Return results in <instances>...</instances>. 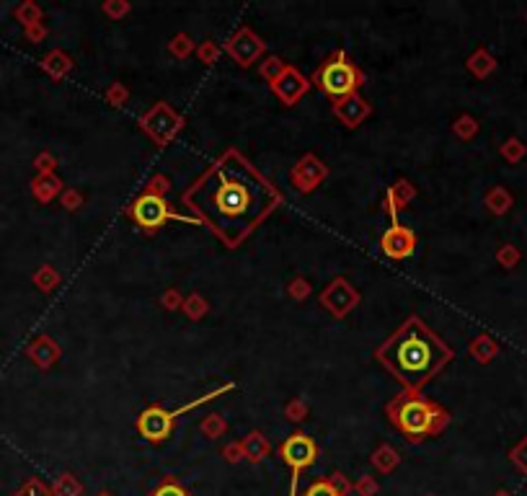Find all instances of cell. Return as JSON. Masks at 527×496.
Masks as SVG:
<instances>
[{
    "label": "cell",
    "instance_id": "7",
    "mask_svg": "<svg viewBox=\"0 0 527 496\" xmlns=\"http://www.w3.org/2000/svg\"><path fill=\"white\" fill-rule=\"evenodd\" d=\"M132 218L140 228L145 231H156V228H163L169 220L179 218L171 212V204L166 199H161L158 194H142L135 204H132Z\"/></svg>",
    "mask_w": 527,
    "mask_h": 496
},
{
    "label": "cell",
    "instance_id": "4",
    "mask_svg": "<svg viewBox=\"0 0 527 496\" xmlns=\"http://www.w3.org/2000/svg\"><path fill=\"white\" fill-rule=\"evenodd\" d=\"M316 83L321 93L331 96V98H346L351 96L354 91L359 88V83H362V75L359 70L346 60L344 52H336L331 60H326L316 73Z\"/></svg>",
    "mask_w": 527,
    "mask_h": 496
},
{
    "label": "cell",
    "instance_id": "2",
    "mask_svg": "<svg viewBox=\"0 0 527 496\" xmlns=\"http://www.w3.org/2000/svg\"><path fill=\"white\" fill-rule=\"evenodd\" d=\"M450 357L453 352L447 349L445 341L429 331L419 318H408L378 349V360L408 388H419L432 380L450 362Z\"/></svg>",
    "mask_w": 527,
    "mask_h": 496
},
{
    "label": "cell",
    "instance_id": "11",
    "mask_svg": "<svg viewBox=\"0 0 527 496\" xmlns=\"http://www.w3.org/2000/svg\"><path fill=\"white\" fill-rule=\"evenodd\" d=\"M246 447H249V457H251V460H259V457H264V455H266V450H269V447H266V442H261L256 435L251 437Z\"/></svg>",
    "mask_w": 527,
    "mask_h": 496
},
{
    "label": "cell",
    "instance_id": "10",
    "mask_svg": "<svg viewBox=\"0 0 527 496\" xmlns=\"http://www.w3.org/2000/svg\"><path fill=\"white\" fill-rule=\"evenodd\" d=\"M305 496H341V494H338L331 481H316L311 489L305 491Z\"/></svg>",
    "mask_w": 527,
    "mask_h": 496
},
{
    "label": "cell",
    "instance_id": "8",
    "mask_svg": "<svg viewBox=\"0 0 527 496\" xmlns=\"http://www.w3.org/2000/svg\"><path fill=\"white\" fill-rule=\"evenodd\" d=\"M383 251L388 253L391 258H406L413 253V246H416V238H413V233L403 225H393L388 228V233L383 236Z\"/></svg>",
    "mask_w": 527,
    "mask_h": 496
},
{
    "label": "cell",
    "instance_id": "12",
    "mask_svg": "<svg viewBox=\"0 0 527 496\" xmlns=\"http://www.w3.org/2000/svg\"><path fill=\"white\" fill-rule=\"evenodd\" d=\"M153 496H189L186 494V491L181 489V486H179V483H174V481H166L161 486V489L156 491V494Z\"/></svg>",
    "mask_w": 527,
    "mask_h": 496
},
{
    "label": "cell",
    "instance_id": "6",
    "mask_svg": "<svg viewBox=\"0 0 527 496\" xmlns=\"http://www.w3.org/2000/svg\"><path fill=\"white\" fill-rule=\"evenodd\" d=\"M279 455H282V460L292 468L290 496H295V491H298V478H300V473H303V468H308V465L316 462V455H318L316 442L298 432V435L287 437V440L279 445Z\"/></svg>",
    "mask_w": 527,
    "mask_h": 496
},
{
    "label": "cell",
    "instance_id": "9",
    "mask_svg": "<svg viewBox=\"0 0 527 496\" xmlns=\"http://www.w3.org/2000/svg\"><path fill=\"white\" fill-rule=\"evenodd\" d=\"M336 114L344 119L349 127H357V122L362 119L365 114H370V106H367L359 96H346V98H341V101L336 103Z\"/></svg>",
    "mask_w": 527,
    "mask_h": 496
},
{
    "label": "cell",
    "instance_id": "14",
    "mask_svg": "<svg viewBox=\"0 0 527 496\" xmlns=\"http://www.w3.org/2000/svg\"><path fill=\"white\" fill-rule=\"evenodd\" d=\"M104 496H109V494H104Z\"/></svg>",
    "mask_w": 527,
    "mask_h": 496
},
{
    "label": "cell",
    "instance_id": "3",
    "mask_svg": "<svg viewBox=\"0 0 527 496\" xmlns=\"http://www.w3.org/2000/svg\"><path fill=\"white\" fill-rule=\"evenodd\" d=\"M437 408L432 403H426L424 398L413 393L401 395L398 401L391 406V419L396 422V427L408 437H424L434 429L437 422Z\"/></svg>",
    "mask_w": 527,
    "mask_h": 496
},
{
    "label": "cell",
    "instance_id": "1",
    "mask_svg": "<svg viewBox=\"0 0 527 496\" xmlns=\"http://www.w3.org/2000/svg\"><path fill=\"white\" fill-rule=\"evenodd\" d=\"M282 202V194L236 148L225 150L184 194V204L225 246L236 248Z\"/></svg>",
    "mask_w": 527,
    "mask_h": 496
},
{
    "label": "cell",
    "instance_id": "13",
    "mask_svg": "<svg viewBox=\"0 0 527 496\" xmlns=\"http://www.w3.org/2000/svg\"><path fill=\"white\" fill-rule=\"evenodd\" d=\"M19 496H52V494H49V491L44 489L39 481H31L29 486H24V489H21Z\"/></svg>",
    "mask_w": 527,
    "mask_h": 496
},
{
    "label": "cell",
    "instance_id": "5",
    "mask_svg": "<svg viewBox=\"0 0 527 496\" xmlns=\"http://www.w3.org/2000/svg\"><path fill=\"white\" fill-rule=\"evenodd\" d=\"M210 398H212V395H210ZM202 401H207V398H202ZM202 401H191V403H186L184 408H176V411H166V408H158V406L145 408V411L140 414V419H137V432H140V435L145 437V440H150V442L166 440V437L171 435V429H174L176 416L186 414V411L196 408Z\"/></svg>",
    "mask_w": 527,
    "mask_h": 496
}]
</instances>
